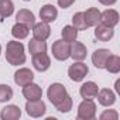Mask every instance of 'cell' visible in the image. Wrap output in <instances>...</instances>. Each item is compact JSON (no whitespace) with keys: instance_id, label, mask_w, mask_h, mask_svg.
<instances>
[{"instance_id":"17","label":"cell","mask_w":120,"mask_h":120,"mask_svg":"<svg viewBox=\"0 0 120 120\" xmlns=\"http://www.w3.org/2000/svg\"><path fill=\"white\" fill-rule=\"evenodd\" d=\"M96 96H98V99H99V103H100L102 106H105V107H109V106H112V105L116 102V95H114V92L110 90V89H107V88L99 90Z\"/></svg>"},{"instance_id":"23","label":"cell","mask_w":120,"mask_h":120,"mask_svg":"<svg viewBox=\"0 0 120 120\" xmlns=\"http://www.w3.org/2000/svg\"><path fill=\"white\" fill-rule=\"evenodd\" d=\"M30 33V27H27L26 24H21V23H16L11 28V35L17 40H24L27 38Z\"/></svg>"},{"instance_id":"24","label":"cell","mask_w":120,"mask_h":120,"mask_svg":"<svg viewBox=\"0 0 120 120\" xmlns=\"http://www.w3.org/2000/svg\"><path fill=\"white\" fill-rule=\"evenodd\" d=\"M14 11V3L11 0H0V19H7Z\"/></svg>"},{"instance_id":"29","label":"cell","mask_w":120,"mask_h":120,"mask_svg":"<svg viewBox=\"0 0 120 120\" xmlns=\"http://www.w3.org/2000/svg\"><path fill=\"white\" fill-rule=\"evenodd\" d=\"M119 119V113L114 110H105L100 114V120H117Z\"/></svg>"},{"instance_id":"31","label":"cell","mask_w":120,"mask_h":120,"mask_svg":"<svg viewBox=\"0 0 120 120\" xmlns=\"http://www.w3.org/2000/svg\"><path fill=\"white\" fill-rule=\"evenodd\" d=\"M117 2V0H99V3H102L103 6H112Z\"/></svg>"},{"instance_id":"10","label":"cell","mask_w":120,"mask_h":120,"mask_svg":"<svg viewBox=\"0 0 120 120\" xmlns=\"http://www.w3.org/2000/svg\"><path fill=\"white\" fill-rule=\"evenodd\" d=\"M86 55H88V49L82 42H79L76 40L74 42H71V55L69 56L74 61H83Z\"/></svg>"},{"instance_id":"15","label":"cell","mask_w":120,"mask_h":120,"mask_svg":"<svg viewBox=\"0 0 120 120\" xmlns=\"http://www.w3.org/2000/svg\"><path fill=\"white\" fill-rule=\"evenodd\" d=\"M56 17H58V10L52 4H45V6L41 7V10H40V19H41V21L52 23V21H55Z\"/></svg>"},{"instance_id":"7","label":"cell","mask_w":120,"mask_h":120,"mask_svg":"<svg viewBox=\"0 0 120 120\" xmlns=\"http://www.w3.org/2000/svg\"><path fill=\"white\" fill-rule=\"evenodd\" d=\"M23 96L27 100H38L42 98V89L37 85V83H27L23 86Z\"/></svg>"},{"instance_id":"22","label":"cell","mask_w":120,"mask_h":120,"mask_svg":"<svg viewBox=\"0 0 120 120\" xmlns=\"http://www.w3.org/2000/svg\"><path fill=\"white\" fill-rule=\"evenodd\" d=\"M28 49H30L31 55H37V54L45 52L47 51V42L41 41V40H37V38H33L28 42Z\"/></svg>"},{"instance_id":"8","label":"cell","mask_w":120,"mask_h":120,"mask_svg":"<svg viewBox=\"0 0 120 120\" xmlns=\"http://www.w3.org/2000/svg\"><path fill=\"white\" fill-rule=\"evenodd\" d=\"M51 34V28H49V24L45 23V21H40V23H35L33 26V35L34 38L37 40H41V41H45Z\"/></svg>"},{"instance_id":"1","label":"cell","mask_w":120,"mask_h":120,"mask_svg":"<svg viewBox=\"0 0 120 120\" xmlns=\"http://www.w3.org/2000/svg\"><path fill=\"white\" fill-rule=\"evenodd\" d=\"M6 59L10 65H21L26 62L24 45L19 41H9L6 45Z\"/></svg>"},{"instance_id":"34","label":"cell","mask_w":120,"mask_h":120,"mask_svg":"<svg viewBox=\"0 0 120 120\" xmlns=\"http://www.w3.org/2000/svg\"><path fill=\"white\" fill-rule=\"evenodd\" d=\"M26 2H30V0H26Z\"/></svg>"},{"instance_id":"21","label":"cell","mask_w":120,"mask_h":120,"mask_svg":"<svg viewBox=\"0 0 120 120\" xmlns=\"http://www.w3.org/2000/svg\"><path fill=\"white\" fill-rule=\"evenodd\" d=\"M105 69H107L110 74H119L120 72V56L119 55H109L105 64Z\"/></svg>"},{"instance_id":"3","label":"cell","mask_w":120,"mask_h":120,"mask_svg":"<svg viewBox=\"0 0 120 120\" xmlns=\"http://www.w3.org/2000/svg\"><path fill=\"white\" fill-rule=\"evenodd\" d=\"M51 51H52V55H54L55 59H58V61H65L71 55V44L64 41V40H58L52 44Z\"/></svg>"},{"instance_id":"9","label":"cell","mask_w":120,"mask_h":120,"mask_svg":"<svg viewBox=\"0 0 120 120\" xmlns=\"http://www.w3.org/2000/svg\"><path fill=\"white\" fill-rule=\"evenodd\" d=\"M51 65V59L49 56L45 54V52H41V54H37V55H33V67L40 71V72H45Z\"/></svg>"},{"instance_id":"25","label":"cell","mask_w":120,"mask_h":120,"mask_svg":"<svg viewBox=\"0 0 120 120\" xmlns=\"http://www.w3.org/2000/svg\"><path fill=\"white\" fill-rule=\"evenodd\" d=\"M61 34H62V40L71 44V42H74V41L76 40V37H78V30H76L74 26H65V27L62 28Z\"/></svg>"},{"instance_id":"32","label":"cell","mask_w":120,"mask_h":120,"mask_svg":"<svg viewBox=\"0 0 120 120\" xmlns=\"http://www.w3.org/2000/svg\"><path fill=\"white\" fill-rule=\"evenodd\" d=\"M116 90H117V92H120V79H117V81H116Z\"/></svg>"},{"instance_id":"2","label":"cell","mask_w":120,"mask_h":120,"mask_svg":"<svg viewBox=\"0 0 120 120\" xmlns=\"http://www.w3.org/2000/svg\"><path fill=\"white\" fill-rule=\"evenodd\" d=\"M96 116V105L92 99H83L78 106V119L79 120H92Z\"/></svg>"},{"instance_id":"14","label":"cell","mask_w":120,"mask_h":120,"mask_svg":"<svg viewBox=\"0 0 120 120\" xmlns=\"http://www.w3.org/2000/svg\"><path fill=\"white\" fill-rule=\"evenodd\" d=\"M20 116H21V110L16 105H7L0 112L2 120H19Z\"/></svg>"},{"instance_id":"6","label":"cell","mask_w":120,"mask_h":120,"mask_svg":"<svg viewBox=\"0 0 120 120\" xmlns=\"http://www.w3.org/2000/svg\"><path fill=\"white\" fill-rule=\"evenodd\" d=\"M26 112L31 117H41V116L45 114L47 106H45V103L41 99H38V100H27V103H26Z\"/></svg>"},{"instance_id":"20","label":"cell","mask_w":120,"mask_h":120,"mask_svg":"<svg viewBox=\"0 0 120 120\" xmlns=\"http://www.w3.org/2000/svg\"><path fill=\"white\" fill-rule=\"evenodd\" d=\"M83 16H85V21H86L88 27H93V26L100 23V11L98 9H95V7L88 9L83 13Z\"/></svg>"},{"instance_id":"12","label":"cell","mask_w":120,"mask_h":120,"mask_svg":"<svg viewBox=\"0 0 120 120\" xmlns=\"http://www.w3.org/2000/svg\"><path fill=\"white\" fill-rule=\"evenodd\" d=\"M110 51L105 49V48H99L93 52L92 55V62L98 69H105V64H106V59L109 58Z\"/></svg>"},{"instance_id":"27","label":"cell","mask_w":120,"mask_h":120,"mask_svg":"<svg viewBox=\"0 0 120 120\" xmlns=\"http://www.w3.org/2000/svg\"><path fill=\"white\" fill-rule=\"evenodd\" d=\"M55 109H56L58 112H61V113H68V112L72 109V98H71L69 95H67L61 102L55 106Z\"/></svg>"},{"instance_id":"5","label":"cell","mask_w":120,"mask_h":120,"mask_svg":"<svg viewBox=\"0 0 120 120\" xmlns=\"http://www.w3.org/2000/svg\"><path fill=\"white\" fill-rule=\"evenodd\" d=\"M89 72V68L86 67V64H83L82 61H76L75 64H72L68 69V75L72 81L75 82H81L83 81V78L88 75Z\"/></svg>"},{"instance_id":"16","label":"cell","mask_w":120,"mask_h":120,"mask_svg":"<svg viewBox=\"0 0 120 120\" xmlns=\"http://www.w3.org/2000/svg\"><path fill=\"white\" fill-rule=\"evenodd\" d=\"M100 23L102 24H106L109 27H114L117 23H119V13L113 9H107L105 10L103 13H100Z\"/></svg>"},{"instance_id":"33","label":"cell","mask_w":120,"mask_h":120,"mask_svg":"<svg viewBox=\"0 0 120 120\" xmlns=\"http://www.w3.org/2000/svg\"><path fill=\"white\" fill-rule=\"evenodd\" d=\"M0 52H2V45H0Z\"/></svg>"},{"instance_id":"28","label":"cell","mask_w":120,"mask_h":120,"mask_svg":"<svg viewBox=\"0 0 120 120\" xmlns=\"http://www.w3.org/2000/svg\"><path fill=\"white\" fill-rule=\"evenodd\" d=\"M13 98V89L9 85H0V102H7Z\"/></svg>"},{"instance_id":"30","label":"cell","mask_w":120,"mask_h":120,"mask_svg":"<svg viewBox=\"0 0 120 120\" xmlns=\"http://www.w3.org/2000/svg\"><path fill=\"white\" fill-rule=\"evenodd\" d=\"M56 2H58L59 7H62V9H68V7H71V6L75 3V0H56Z\"/></svg>"},{"instance_id":"11","label":"cell","mask_w":120,"mask_h":120,"mask_svg":"<svg viewBox=\"0 0 120 120\" xmlns=\"http://www.w3.org/2000/svg\"><path fill=\"white\" fill-rule=\"evenodd\" d=\"M113 35H114V30L112 27H109L106 24H102V23L96 24V28H95V37H96V40L106 42V41L112 40Z\"/></svg>"},{"instance_id":"19","label":"cell","mask_w":120,"mask_h":120,"mask_svg":"<svg viewBox=\"0 0 120 120\" xmlns=\"http://www.w3.org/2000/svg\"><path fill=\"white\" fill-rule=\"evenodd\" d=\"M98 92H99V88H98V85L95 83V82H85L82 86H81V90H79V93H81V96L83 98V99H93V98H96V95H98Z\"/></svg>"},{"instance_id":"18","label":"cell","mask_w":120,"mask_h":120,"mask_svg":"<svg viewBox=\"0 0 120 120\" xmlns=\"http://www.w3.org/2000/svg\"><path fill=\"white\" fill-rule=\"evenodd\" d=\"M16 20L17 23H21V24H26L27 27H33L35 24V17H34V13L27 10V9H21L19 10V13L16 14Z\"/></svg>"},{"instance_id":"13","label":"cell","mask_w":120,"mask_h":120,"mask_svg":"<svg viewBox=\"0 0 120 120\" xmlns=\"http://www.w3.org/2000/svg\"><path fill=\"white\" fill-rule=\"evenodd\" d=\"M34 79V74L28 69V68H21L19 71H16L14 74V82L19 85V86H24L30 82H33Z\"/></svg>"},{"instance_id":"26","label":"cell","mask_w":120,"mask_h":120,"mask_svg":"<svg viewBox=\"0 0 120 120\" xmlns=\"http://www.w3.org/2000/svg\"><path fill=\"white\" fill-rule=\"evenodd\" d=\"M72 26L79 31V30H86L88 26H86V21H85V16H83V11H78L72 16Z\"/></svg>"},{"instance_id":"4","label":"cell","mask_w":120,"mask_h":120,"mask_svg":"<svg viewBox=\"0 0 120 120\" xmlns=\"http://www.w3.org/2000/svg\"><path fill=\"white\" fill-rule=\"evenodd\" d=\"M67 95H68V92H67L65 86L61 85V83H52V85L48 88V90H47V96H48L49 102H51L54 106H56Z\"/></svg>"}]
</instances>
